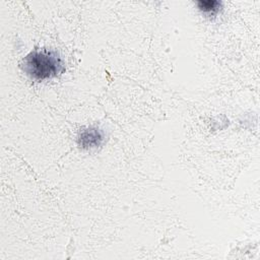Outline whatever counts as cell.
<instances>
[{
  "label": "cell",
  "mask_w": 260,
  "mask_h": 260,
  "mask_svg": "<svg viewBox=\"0 0 260 260\" xmlns=\"http://www.w3.org/2000/svg\"><path fill=\"white\" fill-rule=\"evenodd\" d=\"M104 140V133L96 127H89L83 129L78 135V144L82 148H93L102 144Z\"/></svg>",
  "instance_id": "cell-2"
},
{
  "label": "cell",
  "mask_w": 260,
  "mask_h": 260,
  "mask_svg": "<svg viewBox=\"0 0 260 260\" xmlns=\"http://www.w3.org/2000/svg\"><path fill=\"white\" fill-rule=\"evenodd\" d=\"M21 68L30 78L43 80L60 74L64 63L58 52L43 49L28 53L22 60Z\"/></svg>",
  "instance_id": "cell-1"
},
{
  "label": "cell",
  "mask_w": 260,
  "mask_h": 260,
  "mask_svg": "<svg viewBox=\"0 0 260 260\" xmlns=\"http://www.w3.org/2000/svg\"><path fill=\"white\" fill-rule=\"evenodd\" d=\"M197 6L204 14L214 15L220 10L222 3L217 0H199L197 1Z\"/></svg>",
  "instance_id": "cell-3"
}]
</instances>
